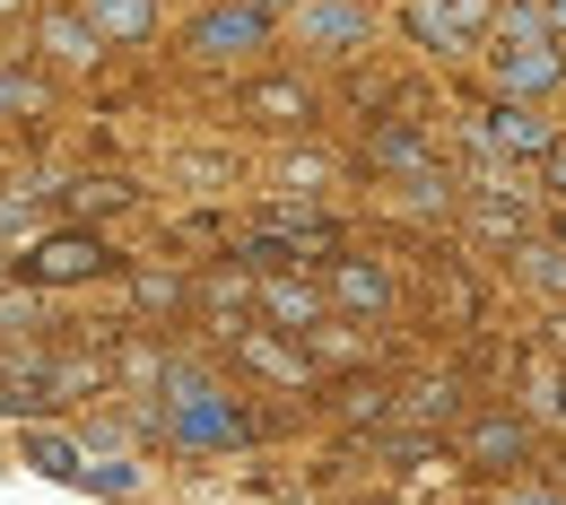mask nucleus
I'll list each match as a JSON object with an SVG mask.
<instances>
[{"mask_svg":"<svg viewBox=\"0 0 566 505\" xmlns=\"http://www.w3.org/2000/svg\"><path fill=\"white\" fill-rule=\"evenodd\" d=\"M271 35V0H227V9H210L201 27H192V53L201 62H235V53H253Z\"/></svg>","mask_w":566,"mask_h":505,"instance_id":"obj_1","label":"nucleus"},{"mask_svg":"<svg viewBox=\"0 0 566 505\" xmlns=\"http://www.w3.org/2000/svg\"><path fill=\"white\" fill-rule=\"evenodd\" d=\"M166 419H175V435H184V444H235V435H244V419L218 401L201 375H184V383H175V410H166Z\"/></svg>","mask_w":566,"mask_h":505,"instance_id":"obj_2","label":"nucleus"},{"mask_svg":"<svg viewBox=\"0 0 566 505\" xmlns=\"http://www.w3.org/2000/svg\"><path fill=\"white\" fill-rule=\"evenodd\" d=\"M410 27H419L436 53H453V44H471V35L489 27V0H419V9H410Z\"/></svg>","mask_w":566,"mask_h":505,"instance_id":"obj_3","label":"nucleus"},{"mask_svg":"<svg viewBox=\"0 0 566 505\" xmlns=\"http://www.w3.org/2000/svg\"><path fill=\"white\" fill-rule=\"evenodd\" d=\"M296 35L323 44V53H349L357 35H366V9H357V0H305V9H296Z\"/></svg>","mask_w":566,"mask_h":505,"instance_id":"obj_4","label":"nucleus"},{"mask_svg":"<svg viewBox=\"0 0 566 505\" xmlns=\"http://www.w3.org/2000/svg\"><path fill=\"white\" fill-rule=\"evenodd\" d=\"M523 453V428L514 419H489V428H471V462H489V471H505Z\"/></svg>","mask_w":566,"mask_h":505,"instance_id":"obj_5","label":"nucleus"},{"mask_svg":"<svg viewBox=\"0 0 566 505\" xmlns=\"http://www.w3.org/2000/svg\"><path fill=\"white\" fill-rule=\"evenodd\" d=\"M96 35H148V0H87Z\"/></svg>","mask_w":566,"mask_h":505,"instance_id":"obj_6","label":"nucleus"},{"mask_svg":"<svg viewBox=\"0 0 566 505\" xmlns=\"http://www.w3.org/2000/svg\"><path fill=\"white\" fill-rule=\"evenodd\" d=\"M496 148H523V157H549V123L541 114H496Z\"/></svg>","mask_w":566,"mask_h":505,"instance_id":"obj_7","label":"nucleus"},{"mask_svg":"<svg viewBox=\"0 0 566 505\" xmlns=\"http://www.w3.org/2000/svg\"><path fill=\"white\" fill-rule=\"evenodd\" d=\"M340 296H349L357 314H375V305H384V271H366V262H349V271H340Z\"/></svg>","mask_w":566,"mask_h":505,"instance_id":"obj_8","label":"nucleus"},{"mask_svg":"<svg viewBox=\"0 0 566 505\" xmlns=\"http://www.w3.org/2000/svg\"><path fill=\"white\" fill-rule=\"evenodd\" d=\"M78 271H96V244H53V253H44V280H78Z\"/></svg>","mask_w":566,"mask_h":505,"instance_id":"obj_9","label":"nucleus"},{"mask_svg":"<svg viewBox=\"0 0 566 505\" xmlns=\"http://www.w3.org/2000/svg\"><path fill=\"white\" fill-rule=\"evenodd\" d=\"M44 35H53V53H62V62H87V53H96V27H71V18H53Z\"/></svg>","mask_w":566,"mask_h":505,"instance_id":"obj_10","label":"nucleus"},{"mask_svg":"<svg viewBox=\"0 0 566 505\" xmlns=\"http://www.w3.org/2000/svg\"><path fill=\"white\" fill-rule=\"evenodd\" d=\"M375 148H384V166H401V175H427V148L410 140V131H384Z\"/></svg>","mask_w":566,"mask_h":505,"instance_id":"obj_11","label":"nucleus"},{"mask_svg":"<svg viewBox=\"0 0 566 505\" xmlns=\"http://www.w3.org/2000/svg\"><path fill=\"white\" fill-rule=\"evenodd\" d=\"M271 314H280L287 332H305V323H314V296L305 288H271Z\"/></svg>","mask_w":566,"mask_h":505,"instance_id":"obj_12","label":"nucleus"},{"mask_svg":"<svg viewBox=\"0 0 566 505\" xmlns=\"http://www.w3.org/2000/svg\"><path fill=\"white\" fill-rule=\"evenodd\" d=\"M9 105H35V87H27V78H0V114H9Z\"/></svg>","mask_w":566,"mask_h":505,"instance_id":"obj_13","label":"nucleus"},{"mask_svg":"<svg viewBox=\"0 0 566 505\" xmlns=\"http://www.w3.org/2000/svg\"><path fill=\"white\" fill-rule=\"evenodd\" d=\"M514 505H566V497H549V488H514Z\"/></svg>","mask_w":566,"mask_h":505,"instance_id":"obj_14","label":"nucleus"},{"mask_svg":"<svg viewBox=\"0 0 566 505\" xmlns=\"http://www.w3.org/2000/svg\"><path fill=\"white\" fill-rule=\"evenodd\" d=\"M549 183H558V201H566V157H549Z\"/></svg>","mask_w":566,"mask_h":505,"instance_id":"obj_15","label":"nucleus"},{"mask_svg":"<svg viewBox=\"0 0 566 505\" xmlns=\"http://www.w3.org/2000/svg\"><path fill=\"white\" fill-rule=\"evenodd\" d=\"M549 27H558V35H566V0H549Z\"/></svg>","mask_w":566,"mask_h":505,"instance_id":"obj_16","label":"nucleus"}]
</instances>
